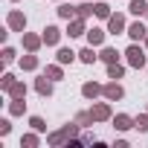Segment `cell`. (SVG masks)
<instances>
[{"label": "cell", "instance_id": "1", "mask_svg": "<svg viewBox=\"0 0 148 148\" xmlns=\"http://www.w3.org/2000/svg\"><path fill=\"white\" fill-rule=\"evenodd\" d=\"M145 47H139V41H134L128 49H125V61H128V67H134V70H142V67H148V58H145Z\"/></svg>", "mask_w": 148, "mask_h": 148}, {"label": "cell", "instance_id": "2", "mask_svg": "<svg viewBox=\"0 0 148 148\" xmlns=\"http://www.w3.org/2000/svg\"><path fill=\"white\" fill-rule=\"evenodd\" d=\"M6 26L12 29V32H26V15L21 12V9H9V15H6Z\"/></svg>", "mask_w": 148, "mask_h": 148}, {"label": "cell", "instance_id": "3", "mask_svg": "<svg viewBox=\"0 0 148 148\" xmlns=\"http://www.w3.org/2000/svg\"><path fill=\"white\" fill-rule=\"evenodd\" d=\"M90 113H93L96 122H110V119H113V108H110L108 99H105V102H93V105H90Z\"/></svg>", "mask_w": 148, "mask_h": 148}, {"label": "cell", "instance_id": "4", "mask_svg": "<svg viewBox=\"0 0 148 148\" xmlns=\"http://www.w3.org/2000/svg\"><path fill=\"white\" fill-rule=\"evenodd\" d=\"M102 99H108V102H122V99H125V87L110 79V82L105 84V90H102Z\"/></svg>", "mask_w": 148, "mask_h": 148}, {"label": "cell", "instance_id": "5", "mask_svg": "<svg viewBox=\"0 0 148 148\" xmlns=\"http://www.w3.org/2000/svg\"><path fill=\"white\" fill-rule=\"evenodd\" d=\"M35 93H38V96H44V99H49V96L55 93V82L47 76V73L35 79Z\"/></svg>", "mask_w": 148, "mask_h": 148}, {"label": "cell", "instance_id": "6", "mask_svg": "<svg viewBox=\"0 0 148 148\" xmlns=\"http://www.w3.org/2000/svg\"><path fill=\"white\" fill-rule=\"evenodd\" d=\"M122 32H128V21L122 12H116L108 18V35H122Z\"/></svg>", "mask_w": 148, "mask_h": 148}, {"label": "cell", "instance_id": "7", "mask_svg": "<svg viewBox=\"0 0 148 148\" xmlns=\"http://www.w3.org/2000/svg\"><path fill=\"white\" fill-rule=\"evenodd\" d=\"M41 35H44V47H58V41H61V29L55 26V23H47L44 29H41Z\"/></svg>", "mask_w": 148, "mask_h": 148}, {"label": "cell", "instance_id": "8", "mask_svg": "<svg viewBox=\"0 0 148 148\" xmlns=\"http://www.w3.org/2000/svg\"><path fill=\"white\" fill-rule=\"evenodd\" d=\"M21 44H23V49H26V52H38V49L44 47V35L23 32V35H21Z\"/></svg>", "mask_w": 148, "mask_h": 148}, {"label": "cell", "instance_id": "9", "mask_svg": "<svg viewBox=\"0 0 148 148\" xmlns=\"http://www.w3.org/2000/svg\"><path fill=\"white\" fill-rule=\"evenodd\" d=\"M64 35H70V38H82V35H87V21L84 18H73V21H67V32Z\"/></svg>", "mask_w": 148, "mask_h": 148}, {"label": "cell", "instance_id": "10", "mask_svg": "<svg viewBox=\"0 0 148 148\" xmlns=\"http://www.w3.org/2000/svg\"><path fill=\"white\" fill-rule=\"evenodd\" d=\"M131 41H145L148 38V23H142V21H134V23H128V32H125Z\"/></svg>", "mask_w": 148, "mask_h": 148}, {"label": "cell", "instance_id": "11", "mask_svg": "<svg viewBox=\"0 0 148 148\" xmlns=\"http://www.w3.org/2000/svg\"><path fill=\"white\" fill-rule=\"evenodd\" d=\"M102 90H105V84H99V82H84V84H82V96H84L87 102H96V99L102 96Z\"/></svg>", "mask_w": 148, "mask_h": 148}, {"label": "cell", "instance_id": "12", "mask_svg": "<svg viewBox=\"0 0 148 148\" xmlns=\"http://www.w3.org/2000/svg\"><path fill=\"white\" fill-rule=\"evenodd\" d=\"M110 122H113V128H116L119 134H125V131H131V128H134V116H131V113H113V119H110Z\"/></svg>", "mask_w": 148, "mask_h": 148}, {"label": "cell", "instance_id": "13", "mask_svg": "<svg viewBox=\"0 0 148 148\" xmlns=\"http://www.w3.org/2000/svg\"><path fill=\"white\" fill-rule=\"evenodd\" d=\"M55 12H58V18H61V21H73V18H79V6L67 3V0H61Z\"/></svg>", "mask_w": 148, "mask_h": 148}, {"label": "cell", "instance_id": "14", "mask_svg": "<svg viewBox=\"0 0 148 148\" xmlns=\"http://www.w3.org/2000/svg\"><path fill=\"white\" fill-rule=\"evenodd\" d=\"M18 64H21V70H23V73H35L41 61H38V55H35V52H26V55H21V58H18Z\"/></svg>", "mask_w": 148, "mask_h": 148}, {"label": "cell", "instance_id": "15", "mask_svg": "<svg viewBox=\"0 0 148 148\" xmlns=\"http://www.w3.org/2000/svg\"><path fill=\"white\" fill-rule=\"evenodd\" d=\"M105 35H108V29H99V26H93V29H87V44L90 47H102L105 44Z\"/></svg>", "mask_w": 148, "mask_h": 148}, {"label": "cell", "instance_id": "16", "mask_svg": "<svg viewBox=\"0 0 148 148\" xmlns=\"http://www.w3.org/2000/svg\"><path fill=\"white\" fill-rule=\"evenodd\" d=\"M47 145H52V148H64V145H67V134H64V128L49 131V134H47Z\"/></svg>", "mask_w": 148, "mask_h": 148}, {"label": "cell", "instance_id": "17", "mask_svg": "<svg viewBox=\"0 0 148 148\" xmlns=\"http://www.w3.org/2000/svg\"><path fill=\"white\" fill-rule=\"evenodd\" d=\"M76 58H79V52H73L70 47H58V52H55V61H58V64H64V67H67V64H73Z\"/></svg>", "mask_w": 148, "mask_h": 148}, {"label": "cell", "instance_id": "18", "mask_svg": "<svg viewBox=\"0 0 148 148\" xmlns=\"http://www.w3.org/2000/svg\"><path fill=\"white\" fill-rule=\"evenodd\" d=\"M122 55H125V52H119V49H113V47H102V52H99V61H105V64H116Z\"/></svg>", "mask_w": 148, "mask_h": 148}, {"label": "cell", "instance_id": "19", "mask_svg": "<svg viewBox=\"0 0 148 148\" xmlns=\"http://www.w3.org/2000/svg\"><path fill=\"white\" fill-rule=\"evenodd\" d=\"M79 61H82V64H87V67H90V64H96V61H99V55H96V47H90V44H87V47L79 52Z\"/></svg>", "mask_w": 148, "mask_h": 148}, {"label": "cell", "instance_id": "20", "mask_svg": "<svg viewBox=\"0 0 148 148\" xmlns=\"http://www.w3.org/2000/svg\"><path fill=\"white\" fill-rule=\"evenodd\" d=\"M26 113V99H9V116H23Z\"/></svg>", "mask_w": 148, "mask_h": 148}, {"label": "cell", "instance_id": "21", "mask_svg": "<svg viewBox=\"0 0 148 148\" xmlns=\"http://www.w3.org/2000/svg\"><path fill=\"white\" fill-rule=\"evenodd\" d=\"M38 145H41L38 131H29V134H23V136H21V148H38Z\"/></svg>", "mask_w": 148, "mask_h": 148}, {"label": "cell", "instance_id": "22", "mask_svg": "<svg viewBox=\"0 0 148 148\" xmlns=\"http://www.w3.org/2000/svg\"><path fill=\"white\" fill-rule=\"evenodd\" d=\"M44 73H47L52 82H61V79H64V64H58V61H55V64H47Z\"/></svg>", "mask_w": 148, "mask_h": 148}, {"label": "cell", "instance_id": "23", "mask_svg": "<svg viewBox=\"0 0 148 148\" xmlns=\"http://www.w3.org/2000/svg\"><path fill=\"white\" fill-rule=\"evenodd\" d=\"M128 12L136 15V18H142V15H148V3H145V0H131V3H128Z\"/></svg>", "mask_w": 148, "mask_h": 148}, {"label": "cell", "instance_id": "24", "mask_svg": "<svg viewBox=\"0 0 148 148\" xmlns=\"http://www.w3.org/2000/svg\"><path fill=\"white\" fill-rule=\"evenodd\" d=\"M96 15V0H84V3H79V18H93Z\"/></svg>", "mask_w": 148, "mask_h": 148}, {"label": "cell", "instance_id": "25", "mask_svg": "<svg viewBox=\"0 0 148 148\" xmlns=\"http://www.w3.org/2000/svg\"><path fill=\"white\" fill-rule=\"evenodd\" d=\"M6 96H9V99H26V84H23V82H15V84L6 90Z\"/></svg>", "mask_w": 148, "mask_h": 148}, {"label": "cell", "instance_id": "26", "mask_svg": "<svg viewBox=\"0 0 148 148\" xmlns=\"http://www.w3.org/2000/svg\"><path fill=\"white\" fill-rule=\"evenodd\" d=\"M108 79H113V82H119V79H125V64H108Z\"/></svg>", "mask_w": 148, "mask_h": 148}, {"label": "cell", "instance_id": "27", "mask_svg": "<svg viewBox=\"0 0 148 148\" xmlns=\"http://www.w3.org/2000/svg\"><path fill=\"white\" fill-rule=\"evenodd\" d=\"M76 122H79L82 128H93V125H96V119H93L90 110H79V113H76Z\"/></svg>", "mask_w": 148, "mask_h": 148}, {"label": "cell", "instance_id": "28", "mask_svg": "<svg viewBox=\"0 0 148 148\" xmlns=\"http://www.w3.org/2000/svg\"><path fill=\"white\" fill-rule=\"evenodd\" d=\"M134 128H136L139 134H148V110H145V113H136V116H134Z\"/></svg>", "mask_w": 148, "mask_h": 148}, {"label": "cell", "instance_id": "29", "mask_svg": "<svg viewBox=\"0 0 148 148\" xmlns=\"http://www.w3.org/2000/svg\"><path fill=\"white\" fill-rule=\"evenodd\" d=\"M29 128H32V131H38V134H49V131H47L44 116H29Z\"/></svg>", "mask_w": 148, "mask_h": 148}, {"label": "cell", "instance_id": "30", "mask_svg": "<svg viewBox=\"0 0 148 148\" xmlns=\"http://www.w3.org/2000/svg\"><path fill=\"white\" fill-rule=\"evenodd\" d=\"M113 12H110V6L108 3H99V0H96V18H102V21H108Z\"/></svg>", "mask_w": 148, "mask_h": 148}, {"label": "cell", "instance_id": "31", "mask_svg": "<svg viewBox=\"0 0 148 148\" xmlns=\"http://www.w3.org/2000/svg\"><path fill=\"white\" fill-rule=\"evenodd\" d=\"M15 82H18V79H15V73H3V79H0V90L6 93V90H9Z\"/></svg>", "mask_w": 148, "mask_h": 148}, {"label": "cell", "instance_id": "32", "mask_svg": "<svg viewBox=\"0 0 148 148\" xmlns=\"http://www.w3.org/2000/svg\"><path fill=\"white\" fill-rule=\"evenodd\" d=\"M0 58H3V64H12V61H18V52H15L12 47H3V52H0Z\"/></svg>", "mask_w": 148, "mask_h": 148}, {"label": "cell", "instance_id": "33", "mask_svg": "<svg viewBox=\"0 0 148 148\" xmlns=\"http://www.w3.org/2000/svg\"><path fill=\"white\" fill-rule=\"evenodd\" d=\"M12 134V122L9 119H0V136H9Z\"/></svg>", "mask_w": 148, "mask_h": 148}, {"label": "cell", "instance_id": "34", "mask_svg": "<svg viewBox=\"0 0 148 148\" xmlns=\"http://www.w3.org/2000/svg\"><path fill=\"white\" fill-rule=\"evenodd\" d=\"M82 142H84V145H96V136H93L90 131H82Z\"/></svg>", "mask_w": 148, "mask_h": 148}, {"label": "cell", "instance_id": "35", "mask_svg": "<svg viewBox=\"0 0 148 148\" xmlns=\"http://www.w3.org/2000/svg\"><path fill=\"white\" fill-rule=\"evenodd\" d=\"M142 47H145V49H148V38H145V41H142Z\"/></svg>", "mask_w": 148, "mask_h": 148}, {"label": "cell", "instance_id": "36", "mask_svg": "<svg viewBox=\"0 0 148 148\" xmlns=\"http://www.w3.org/2000/svg\"><path fill=\"white\" fill-rule=\"evenodd\" d=\"M9 3H18V0H9Z\"/></svg>", "mask_w": 148, "mask_h": 148}, {"label": "cell", "instance_id": "37", "mask_svg": "<svg viewBox=\"0 0 148 148\" xmlns=\"http://www.w3.org/2000/svg\"><path fill=\"white\" fill-rule=\"evenodd\" d=\"M145 23H148V15H145Z\"/></svg>", "mask_w": 148, "mask_h": 148}, {"label": "cell", "instance_id": "38", "mask_svg": "<svg viewBox=\"0 0 148 148\" xmlns=\"http://www.w3.org/2000/svg\"><path fill=\"white\" fill-rule=\"evenodd\" d=\"M58 3H61V0H58Z\"/></svg>", "mask_w": 148, "mask_h": 148}]
</instances>
